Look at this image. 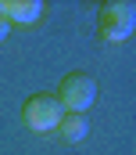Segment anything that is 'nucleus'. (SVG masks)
Masks as SVG:
<instances>
[{"instance_id":"f03ea898","label":"nucleus","mask_w":136,"mask_h":155,"mask_svg":"<svg viewBox=\"0 0 136 155\" xmlns=\"http://www.w3.org/2000/svg\"><path fill=\"white\" fill-rule=\"evenodd\" d=\"M136 29V7L129 0H107L100 7V40L107 43H122Z\"/></svg>"},{"instance_id":"f257e3e1","label":"nucleus","mask_w":136,"mask_h":155,"mask_svg":"<svg viewBox=\"0 0 136 155\" xmlns=\"http://www.w3.org/2000/svg\"><path fill=\"white\" fill-rule=\"evenodd\" d=\"M61 119H65V108H61L57 94H32V97H25V105H22V123H25L32 134H50V130H57Z\"/></svg>"},{"instance_id":"39448f33","label":"nucleus","mask_w":136,"mask_h":155,"mask_svg":"<svg viewBox=\"0 0 136 155\" xmlns=\"http://www.w3.org/2000/svg\"><path fill=\"white\" fill-rule=\"evenodd\" d=\"M86 134H90V123H86V116H79V112H68V116L61 119V137H65V141L79 144Z\"/></svg>"},{"instance_id":"20e7f679","label":"nucleus","mask_w":136,"mask_h":155,"mask_svg":"<svg viewBox=\"0 0 136 155\" xmlns=\"http://www.w3.org/2000/svg\"><path fill=\"white\" fill-rule=\"evenodd\" d=\"M0 15L7 22H22V25H32L43 15V4L39 0H0Z\"/></svg>"},{"instance_id":"423d86ee","label":"nucleus","mask_w":136,"mask_h":155,"mask_svg":"<svg viewBox=\"0 0 136 155\" xmlns=\"http://www.w3.org/2000/svg\"><path fill=\"white\" fill-rule=\"evenodd\" d=\"M7 33H11V22H7V18H4V15H0V40L7 36Z\"/></svg>"},{"instance_id":"7ed1b4c3","label":"nucleus","mask_w":136,"mask_h":155,"mask_svg":"<svg viewBox=\"0 0 136 155\" xmlns=\"http://www.w3.org/2000/svg\"><path fill=\"white\" fill-rule=\"evenodd\" d=\"M57 101H61V108H68V112L86 116V108H93V101H97V79L90 76V72H68L61 79Z\"/></svg>"}]
</instances>
